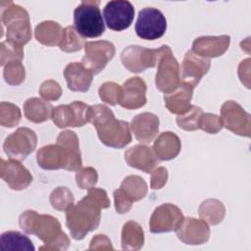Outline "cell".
<instances>
[{
    "label": "cell",
    "mask_w": 251,
    "mask_h": 251,
    "mask_svg": "<svg viewBox=\"0 0 251 251\" xmlns=\"http://www.w3.org/2000/svg\"><path fill=\"white\" fill-rule=\"evenodd\" d=\"M97 1H82L74 11L75 29L83 37L95 38L105 31V24Z\"/></svg>",
    "instance_id": "6"
},
{
    "label": "cell",
    "mask_w": 251,
    "mask_h": 251,
    "mask_svg": "<svg viewBox=\"0 0 251 251\" xmlns=\"http://www.w3.org/2000/svg\"><path fill=\"white\" fill-rule=\"evenodd\" d=\"M1 22L3 28H6V40L23 47L31 39L28 13L13 2H7V6L1 5Z\"/></svg>",
    "instance_id": "5"
},
{
    "label": "cell",
    "mask_w": 251,
    "mask_h": 251,
    "mask_svg": "<svg viewBox=\"0 0 251 251\" xmlns=\"http://www.w3.org/2000/svg\"><path fill=\"white\" fill-rule=\"evenodd\" d=\"M110 207L107 192L102 188L91 187L76 204H73L66 211V225L72 237L81 240L85 235L99 226L101 210Z\"/></svg>",
    "instance_id": "1"
},
{
    "label": "cell",
    "mask_w": 251,
    "mask_h": 251,
    "mask_svg": "<svg viewBox=\"0 0 251 251\" xmlns=\"http://www.w3.org/2000/svg\"><path fill=\"white\" fill-rule=\"evenodd\" d=\"M181 142L179 137L172 132H162L153 144V151L156 157L161 161H169L175 159L180 152Z\"/></svg>",
    "instance_id": "25"
},
{
    "label": "cell",
    "mask_w": 251,
    "mask_h": 251,
    "mask_svg": "<svg viewBox=\"0 0 251 251\" xmlns=\"http://www.w3.org/2000/svg\"><path fill=\"white\" fill-rule=\"evenodd\" d=\"M159 118L153 113H141L136 115L130 124V128L136 138L142 144H148L154 140L159 131Z\"/></svg>",
    "instance_id": "21"
},
{
    "label": "cell",
    "mask_w": 251,
    "mask_h": 251,
    "mask_svg": "<svg viewBox=\"0 0 251 251\" xmlns=\"http://www.w3.org/2000/svg\"><path fill=\"white\" fill-rule=\"evenodd\" d=\"M144 244V231L142 226L134 222H126L122 229V248L124 250H139Z\"/></svg>",
    "instance_id": "28"
},
{
    "label": "cell",
    "mask_w": 251,
    "mask_h": 251,
    "mask_svg": "<svg viewBox=\"0 0 251 251\" xmlns=\"http://www.w3.org/2000/svg\"><path fill=\"white\" fill-rule=\"evenodd\" d=\"M198 214L207 224L216 226L224 220L226 207L218 199H207L200 204Z\"/></svg>",
    "instance_id": "30"
},
{
    "label": "cell",
    "mask_w": 251,
    "mask_h": 251,
    "mask_svg": "<svg viewBox=\"0 0 251 251\" xmlns=\"http://www.w3.org/2000/svg\"><path fill=\"white\" fill-rule=\"evenodd\" d=\"M63 29L60 24L53 21H44L36 25L34 36L38 42L46 46L59 45Z\"/></svg>",
    "instance_id": "27"
},
{
    "label": "cell",
    "mask_w": 251,
    "mask_h": 251,
    "mask_svg": "<svg viewBox=\"0 0 251 251\" xmlns=\"http://www.w3.org/2000/svg\"><path fill=\"white\" fill-rule=\"evenodd\" d=\"M221 121L223 126L240 136L250 137L251 116L237 102L226 101L221 108Z\"/></svg>",
    "instance_id": "11"
},
{
    "label": "cell",
    "mask_w": 251,
    "mask_h": 251,
    "mask_svg": "<svg viewBox=\"0 0 251 251\" xmlns=\"http://www.w3.org/2000/svg\"><path fill=\"white\" fill-rule=\"evenodd\" d=\"M49 201L54 209L66 212L67 209L74 204L75 198L72 191L68 187L59 186L51 192Z\"/></svg>",
    "instance_id": "33"
},
{
    "label": "cell",
    "mask_w": 251,
    "mask_h": 251,
    "mask_svg": "<svg viewBox=\"0 0 251 251\" xmlns=\"http://www.w3.org/2000/svg\"><path fill=\"white\" fill-rule=\"evenodd\" d=\"M113 195L115 201V208L118 214H126L131 209L133 202L123 192L121 188L116 189Z\"/></svg>",
    "instance_id": "42"
},
{
    "label": "cell",
    "mask_w": 251,
    "mask_h": 251,
    "mask_svg": "<svg viewBox=\"0 0 251 251\" xmlns=\"http://www.w3.org/2000/svg\"><path fill=\"white\" fill-rule=\"evenodd\" d=\"M103 16L107 26L115 31L128 28L134 18V7L126 0H114L106 4Z\"/></svg>",
    "instance_id": "14"
},
{
    "label": "cell",
    "mask_w": 251,
    "mask_h": 251,
    "mask_svg": "<svg viewBox=\"0 0 251 251\" xmlns=\"http://www.w3.org/2000/svg\"><path fill=\"white\" fill-rule=\"evenodd\" d=\"M90 123L95 126L101 142L108 147L121 149L131 142L128 123L117 120L106 105L91 106Z\"/></svg>",
    "instance_id": "4"
},
{
    "label": "cell",
    "mask_w": 251,
    "mask_h": 251,
    "mask_svg": "<svg viewBox=\"0 0 251 251\" xmlns=\"http://www.w3.org/2000/svg\"><path fill=\"white\" fill-rule=\"evenodd\" d=\"M98 94L103 102L114 106L120 104L122 98V86L116 82L107 81L100 86Z\"/></svg>",
    "instance_id": "37"
},
{
    "label": "cell",
    "mask_w": 251,
    "mask_h": 251,
    "mask_svg": "<svg viewBox=\"0 0 251 251\" xmlns=\"http://www.w3.org/2000/svg\"><path fill=\"white\" fill-rule=\"evenodd\" d=\"M158 50L155 84L160 91L167 94L174 91L180 84V68L168 45H163Z\"/></svg>",
    "instance_id": "7"
},
{
    "label": "cell",
    "mask_w": 251,
    "mask_h": 251,
    "mask_svg": "<svg viewBox=\"0 0 251 251\" xmlns=\"http://www.w3.org/2000/svg\"><path fill=\"white\" fill-rule=\"evenodd\" d=\"M91 106L81 102L74 101L71 104L59 105L53 109L52 121L60 128L72 126H82L90 123Z\"/></svg>",
    "instance_id": "8"
},
{
    "label": "cell",
    "mask_w": 251,
    "mask_h": 251,
    "mask_svg": "<svg viewBox=\"0 0 251 251\" xmlns=\"http://www.w3.org/2000/svg\"><path fill=\"white\" fill-rule=\"evenodd\" d=\"M183 218L177 206L171 203L162 204L154 210L150 217V231L153 233H162L176 230Z\"/></svg>",
    "instance_id": "15"
},
{
    "label": "cell",
    "mask_w": 251,
    "mask_h": 251,
    "mask_svg": "<svg viewBox=\"0 0 251 251\" xmlns=\"http://www.w3.org/2000/svg\"><path fill=\"white\" fill-rule=\"evenodd\" d=\"M120 188L132 202L143 199L148 191L146 181L141 176L134 175L125 177Z\"/></svg>",
    "instance_id": "31"
},
{
    "label": "cell",
    "mask_w": 251,
    "mask_h": 251,
    "mask_svg": "<svg viewBox=\"0 0 251 251\" xmlns=\"http://www.w3.org/2000/svg\"><path fill=\"white\" fill-rule=\"evenodd\" d=\"M1 178L13 190L25 189L32 181V176L29 171L22 165L19 160L1 159L0 163Z\"/></svg>",
    "instance_id": "17"
},
{
    "label": "cell",
    "mask_w": 251,
    "mask_h": 251,
    "mask_svg": "<svg viewBox=\"0 0 251 251\" xmlns=\"http://www.w3.org/2000/svg\"><path fill=\"white\" fill-rule=\"evenodd\" d=\"M202 109L198 106L191 105L190 109L183 115L176 117L177 126L187 131L199 129V120L202 115Z\"/></svg>",
    "instance_id": "35"
},
{
    "label": "cell",
    "mask_w": 251,
    "mask_h": 251,
    "mask_svg": "<svg viewBox=\"0 0 251 251\" xmlns=\"http://www.w3.org/2000/svg\"><path fill=\"white\" fill-rule=\"evenodd\" d=\"M53 106L37 97L28 98L24 104V113L25 118L34 124H40L52 117Z\"/></svg>",
    "instance_id": "26"
},
{
    "label": "cell",
    "mask_w": 251,
    "mask_h": 251,
    "mask_svg": "<svg viewBox=\"0 0 251 251\" xmlns=\"http://www.w3.org/2000/svg\"><path fill=\"white\" fill-rule=\"evenodd\" d=\"M64 76L69 89L72 91L86 92L91 85L93 74L81 63L73 62L65 68Z\"/></svg>",
    "instance_id": "24"
},
{
    "label": "cell",
    "mask_w": 251,
    "mask_h": 251,
    "mask_svg": "<svg viewBox=\"0 0 251 251\" xmlns=\"http://www.w3.org/2000/svg\"><path fill=\"white\" fill-rule=\"evenodd\" d=\"M31 240L19 231H5L0 237L1 251H34Z\"/></svg>",
    "instance_id": "29"
},
{
    "label": "cell",
    "mask_w": 251,
    "mask_h": 251,
    "mask_svg": "<svg viewBox=\"0 0 251 251\" xmlns=\"http://www.w3.org/2000/svg\"><path fill=\"white\" fill-rule=\"evenodd\" d=\"M0 50V63L2 66L12 61H22L24 58L23 47L8 40L1 42Z\"/></svg>",
    "instance_id": "38"
},
{
    "label": "cell",
    "mask_w": 251,
    "mask_h": 251,
    "mask_svg": "<svg viewBox=\"0 0 251 251\" xmlns=\"http://www.w3.org/2000/svg\"><path fill=\"white\" fill-rule=\"evenodd\" d=\"M37 144L35 132L28 127H19L8 135L4 141L3 149L11 159L23 161L34 151Z\"/></svg>",
    "instance_id": "10"
},
{
    "label": "cell",
    "mask_w": 251,
    "mask_h": 251,
    "mask_svg": "<svg viewBox=\"0 0 251 251\" xmlns=\"http://www.w3.org/2000/svg\"><path fill=\"white\" fill-rule=\"evenodd\" d=\"M85 40L82 35L75 29L74 25H68L63 29L59 48L67 53L79 51L85 45Z\"/></svg>",
    "instance_id": "32"
},
{
    "label": "cell",
    "mask_w": 251,
    "mask_h": 251,
    "mask_svg": "<svg viewBox=\"0 0 251 251\" xmlns=\"http://www.w3.org/2000/svg\"><path fill=\"white\" fill-rule=\"evenodd\" d=\"M36 161L43 170L77 172L82 165L78 137L75 131L64 130L59 133L56 144L41 147L36 153Z\"/></svg>",
    "instance_id": "2"
},
{
    "label": "cell",
    "mask_w": 251,
    "mask_h": 251,
    "mask_svg": "<svg viewBox=\"0 0 251 251\" xmlns=\"http://www.w3.org/2000/svg\"><path fill=\"white\" fill-rule=\"evenodd\" d=\"M167 29V20L157 8L147 7L139 11L135 24V32L145 40H155L162 37Z\"/></svg>",
    "instance_id": "9"
},
{
    "label": "cell",
    "mask_w": 251,
    "mask_h": 251,
    "mask_svg": "<svg viewBox=\"0 0 251 251\" xmlns=\"http://www.w3.org/2000/svg\"><path fill=\"white\" fill-rule=\"evenodd\" d=\"M223 127L221 118L218 115L212 113H202L199 120V128L208 133L215 134L221 131Z\"/></svg>",
    "instance_id": "40"
},
{
    "label": "cell",
    "mask_w": 251,
    "mask_h": 251,
    "mask_svg": "<svg viewBox=\"0 0 251 251\" xmlns=\"http://www.w3.org/2000/svg\"><path fill=\"white\" fill-rule=\"evenodd\" d=\"M111 240L105 234H96L90 241L89 250H113Z\"/></svg>",
    "instance_id": "44"
},
{
    "label": "cell",
    "mask_w": 251,
    "mask_h": 251,
    "mask_svg": "<svg viewBox=\"0 0 251 251\" xmlns=\"http://www.w3.org/2000/svg\"><path fill=\"white\" fill-rule=\"evenodd\" d=\"M39 94L46 101H56L62 95V87L57 81L48 79L41 83L39 87Z\"/></svg>",
    "instance_id": "41"
},
{
    "label": "cell",
    "mask_w": 251,
    "mask_h": 251,
    "mask_svg": "<svg viewBox=\"0 0 251 251\" xmlns=\"http://www.w3.org/2000/svg\"><path fill=\"white\" fill-rule=\"evenodd\" d=\"M19 225L25 232L35 234L44 243L39 250H67L71 244L69 237L62 230L60 222L51 215L26 210L20 216Z\"/></svg>",
    "instance_id": "3"
},
{
    "label": "cell",
    "mask_w": 251,
    "mask_h": 251,
    "mask_svg": "<svg viewBox=\"0 0 251 251\" xmlns=\"http://www.w3.org/2000/svg\"><path fill=\"white\" fill-rule=\"evenodd\" d=\"M98 180V174L95 169L92 167L82 168L78 170L75 174V181L76 185L80 189H89L94 187Z\"/></svg>",
    "instance_id": "39"
},
{
    "label": "cell",
    "mask_w": 251,
    "mask_h": 251,
    "mask_svg": "<svg viewBox=\"0 0 251 251\" xmlns=\"http://www.w3.org/2000/svg\"><path fill=\"white\" fill-rule=\"evenodd\" d=\"M84 51L85 55L80 63L93 75L103 71L116 53L114 44L107 40L88 41L84 45Z\"/></svg>",
    "instance_id": "12"
},
{
    "label": "cell",
    "mask_w": 251,
    "mask_h": 251,
    "mask_svg": "<svg viewBox=\"0 0 251 251\" xmlns=\"http://www.w3.org/2000/svg\"><path fill=\"white\" fill-rule=\"evenodd\" d=\"M125 161L129 167L147 174L151 173L159 163L153 148L142 144L134 145L127 149L125 153Z\"/></svg>",
    "instance_id": "22"
},
{
    "label": "cell",
    "mask_w": 251,
    "mask_h": 251,
    "mask_svg": "<svg viewBox=\"0 0 251 251\" xmlns=\"http://www.w3.org/2000/svg\"><path fill=\"white\" fill-rule=\"evenodd\" d=\"M230 43L229 35L200 36L194 39L191 51L202 58H216L222 56L228 49Z\"/></svg>",
    "instance_id": "20"
},
{
    "label": "cell",
    "mask_w": 251,
    "mask_h": 251,
    "mask_svg": "<svg viewBox=\"0 0 251 251\" xmlns=\"http://www.w3.org/2000/svg\"><path fill=\"white\" fill-rule=\"evenodd\" d=\"M22 118L21 110L18 106L10 102H1L0 104V125L6 127L18 126Z\"/></svg>",
    "instance_id": "34"
},
{
    "label": "cell",
    "mask_w": 251,
    "mask_h": 251,
    "mask_svg": "<svg viewBox=\"0 0 251 251\" xmlns=\"http://www.w3.org/2000/svg\"><path fill=\"white\" fill-rule=\"evenodd\" d=\"M146 89V83L141 77H129L122 86L120 105L127 110H135L143 107L147 102Z\"/></svg>",
    "instance_id": "19"
},
{
    "label": "cell",
    "mask_w": 251,
    "mask_h": 251,
    "mask_svg": "<svg viewBox=\"0 0 251 251\" xmlns=\"http://www.w3.org/2000/svg\"><path fill=\"white\" fill-rule=\"evenodd\" d=\"M193 86L186 82L180 84L172 92L164 94V101L167 109L176 115H183L190 107V101L193 94Z\"/></svg>",
    "instance_id": "23"
},
{
    "label": "cell",
    "mask_w": 251,
    "mask_h": 251,
    "mask_svg": "<svg viewBox=\"0 0 251 251\" xmlns=\"http://www.w3.org/2000/svg\"><path fill=\"white\" fill-rule=\"evenodd\" d=\"M158 49H149L139 45H129L121 53L123 66L131 73H142L157 65Z\"/></svg>",
    "instance_id": "13"
},
{
    "label": "cell",
    "mask_w": 251,
    "mask_h": 251,
    "mask_svg": "<svg viewBox=\"0 0 251 251\" xmlns=\"http://www.w3.org/2000/svg\"><path fill=\"white\" fill-rule=\"evenodd\" d=\"M177 238L188 245H200L206 243L210 238L208 224L201 220L187 217L183 218L178 227L175 230Z\"/></svg>",
    "instance_id": "16"
},
{
    "label": "cell",
    "mask_w": 251,
    "mask_h": 251,
    "mask_svg": "<svg viewBox=\"0 0 251 251\" xmlns=\"http://www.w3.org/2000/svg\"><path fill=\"white\" fill-rule=\"evenodd\" d=\"M211 62L202 58L192 51H187L181 63V82H186L193 87L197 86L201 78L209 72Z\"/></svg>",
    "instance_id": "18"
},
{
    "label": "cell",
    "mask_w": 251,
    "mask_h": 251,
    "mask_svg": "<svg viewBox=\"0 0 251 251\" xmlns=\"http://www.w3.org/2000/svg\"><path fill=\"white\" fill-rule=\"evenodd\" d=\"M3 76L10 85L21 84L25 77V70L22 61H12L4 66Z\"/></svg>",
    "instance_id": "36"
},
{
    "label": "cell",
    "mask_w": 251,
    "mask_h": 251,
    "mask_svg": "<svg viewBox=\"0 0 251 251\" xmlns=\"http://www.w3.org/2000/svg\"><path fill=\"white\" fill-rule=\"evenodd\" d=\"M150 186L152 189H161L168 180V170L165 167H159L151 173Z\"/></svg>",
    "instance_id": "43"
}]
</instances>
